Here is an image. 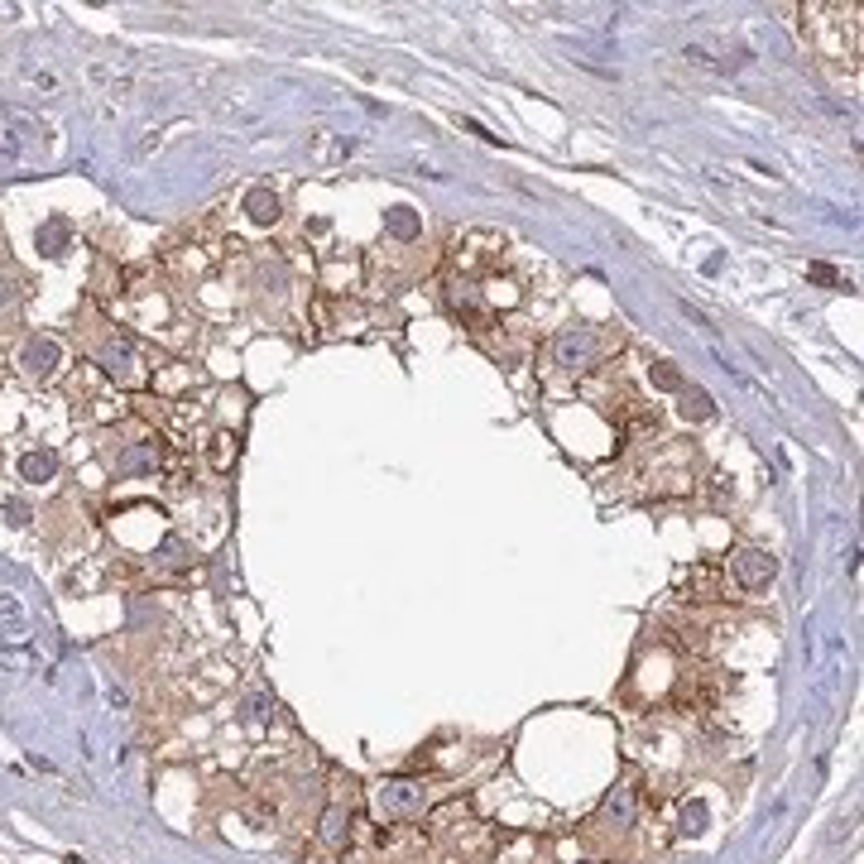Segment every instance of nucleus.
Instances as JSON below:
<instances>
[{
	"label": "nucleus",
	"mask_w": 864,
	"mask_h": 864,
	"mask_svg": "<svg viewBox=\"0 0 864 864\" xmlns=\"http://www.w3.org/2000/svg\"><path fill=\"white\" fill-rule=\"evenodd\" d=\"M44 476H53V452L24 456V480H44Z\"/></svg>",
	"instance_id": "obj_8"
},
{
	"label": "nucleus",
	"mask_w": 864,
	"mask_h": 864,
	"mask_svg": "<svg viewBox=\"0 0 864 864\" xmlns=\"http://www.w3.org/2000/svg\"><path fill=\"white\" fill-rule=\"evenodd\" d=\"M807 278H816V284H841V278H835V269H826V264H812V269H807Z\"/></svg>",
	"instance_id": "obj_10"
},
{
	"label": "nucleus",
	"mask_w": 864,
	"mask_h": 864,
	"mask_svg": "<svg viewBox=\"0 0 864 864\" xmlns=\"http://www.w3.org/2000/svg\"><path fill=\"white\" fill-rule=\"evenodd\" d=\"M245 212H250L255 226H274V221H278V198H274V192H264V188H255L245 198Z\"/></svg>",
	"instance_id": "obj_7"
},
{
	"label": "nucleus",
	"mask_w": 864,
	"mask_h": 864,
	"mask_svg": "<svg viewBox=\"0 0 864 864\" xmlns=\"http://www.w3.org/2000/svg\"><path fill=\"white\" fill-rule=\"evenodd\" d=\"M351 826H356V807L331 802L322 812V826H317V841H322L327 850H346V845H351V835H356Z\"/></svg>",
	"instance_id": "obj_4"
},
{
	"label": "nucleus",
	"mask_w": 864,
	"mask_h": 864,
	"mask_svg": "<svg viewBox=\"0 0 864 864\" xmlns=\"http://www.w3.org/2000/svg\"><path fill=\"white\" fill-rule=\"evenodd\" d=\"M720 595H726V571L716 562H701L687 577V601H720Z\"/></svg>",
	"instance_id": "obj_5"
},
{
	"label": "nucleus",
	"mask_w": 864,
	"mask_h": 864,
	"mask_svg": "<svg viewBox=\"0 0 864 864\" xmlns=\"http://www.w3.org/2000/svg\"><path fill=\"white\" fill-rule=\"evenodd\" d=\"M53 360H58V341H34L30 346V356H24V370H30L34 375V380H48V375H53Z\"/></svg>",
	"instance_id": "obj_6"
},
{
	"label": "nucleus",
	"mask_w": 864,
	"mask_h": 864,
	"mask_svg": "<svg viewBox=\"0 0 864 864\" xmlns=\"http://www.w3.org/2000/svg\"><path fill=\"white\" fill-rule=\"evenodd\" d=\"M595 351H601V331L595 327H577L567 337H557V366H567V370H591Z\"/></svg>",
	"instance_id": "obj_3"
},
{
	"label": "nucleus",
	"mask_w": 864,
	"mask_h": 864,
	"mask_svg": "<svg viewBox=\"0 0 864 864\" xmlns=\"http://www.w3.org/2000/svg\"><path fill=\"white\" fill-rule=\"evenodd\" d=\"M24 82H30V87H44V92H58V82H53L48 73H34V67H24Z\"/></svg>",
	"instance_id": "obj_9"
},
{
	"label": "nucleus",
	"mask_w": 864,
	"mask_h": 864,
	"mask_svg": "<svg viewBox=\"0 0 864 864\" xmlns=\"http://www.w3.org/2000/svg\"><path fill=\"white\" fill-rule=\"evenodd\" d=\"M773 571H778V557L773 552H763V548H740L730 557V577H735V586L740 591H763L773 581Z\"/></svg>",
	"instance_id": "obj_2"
},
{
	"label": "nucleus",
	"mask_w": 864,
	"mask_h": 864,
	"mask_svg": "<svg viewBox=\"0 0 864 864\" xmlns=\"http://www.w3.org/2000/svg\"><path fill=\"white\" fill-rule=\"evenodd\" d=\"M389 226H394L399 235H413V221H409V216H403V207H399V216H394V221H389Z\"/></svg>",
	"instance_id": "obj_11"
},
{
	"label": "nucleus",
	"mask_w": 864,
	"mask_h": 864,
	"mask_svg": "<svg viewBox=\"0 0 864 864\" xmlns=\"http://www.w3.org/2000/svg\"><path fill=\"white\" fill-rule=\"evenodd\" d=\"M370 798H375V812H380L384 826H409L428 807V783H418V778H384Z\"/></svg>",
	"instance_id": "obj_1"
}]
</instances>
